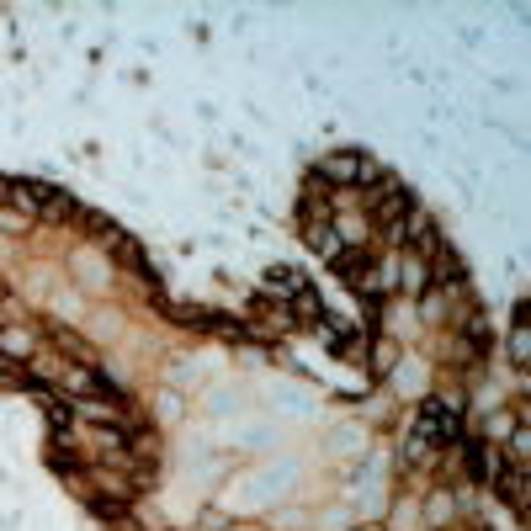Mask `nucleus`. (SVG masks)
Returning a JSON list of instances; mask_svg holds the SVG:
<instances>
[{"instance_id":"nucleus-1","label":"nucleus","mask_w":531,"mask_h":531,"mask_svg":"<svg viewBox=\"0 0 531 531\" xmlns=\"http://www.w3.org/2000/svg\"><path fill=\"white\" fill-rule=\"evenodd\" d=\"M526 356H531V330H526V314L516 308V324H510V362H516L521 378H526Z\"/></svg>"},{"instance_id":"nucleus-2","label":"nucleus","mask_w":531,"mask_h":531,"mask_svg":"<svg viewBox=\"0 0 531 531\" xmlns=\"http://www.w3.org/2000/svg\"><path fill=\"white\" fill-rule=\"evenodd\" d=\"M393 362H399V346H393V340H378V346H372V367L388 372Z\"/></svg>"},{"instance_id":"nucleus-3","label":"nucleus","mask_w":531,"mask_h":531,"mask_svg":"<svg viewBox=\"0 0 531 531\" xmlns=\"http://www.w3.org/2000/svg\"><path fill=\"white\" fill-rule=\"evenodd\" d=\"M356 531H383V526H356Z\"/></svg>"}]
</instances>
